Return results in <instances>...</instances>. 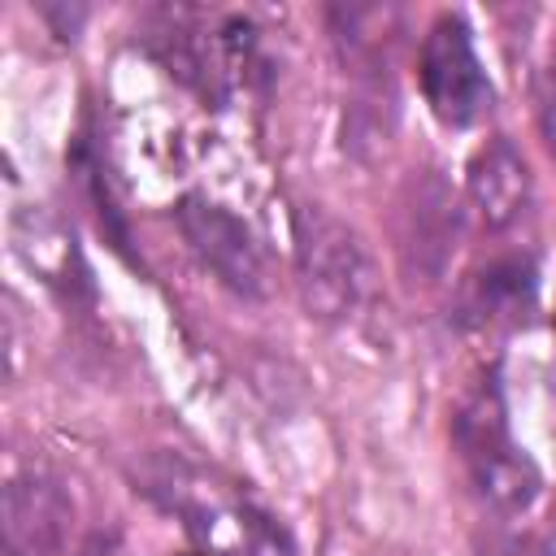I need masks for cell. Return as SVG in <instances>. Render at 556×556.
Wrapping results in <instances>:
<instances>
[{"label": "cell", "instance_id": "9", "mask_svg": "<svg viewBox=\"0 0 556 556\" xmlns=\"http://www.w3.org/2000/svg\"><path fill=\"white\" fill-rule=\"evenodd\" d=\"M534 122H539V139L547 156L556 161V65L539 70L534 78Z\"/></svg>", "mask_w": 556, "mask_h": 556}, {"label": "cell", "instance_id": "10", "mask_svg": "<svg viewBox=\"0 0 556 556\" xmlns=\"http://www.w3.org/2000/svg\"><path fill=\"white\" fill-rule=\"evenodd\" d=\"M539 556H556V517H552V526H547V534H543V547H539Z\"/></svg>", "mask_w": 556, "mask_h": 556}, {"label": "cell", "instance_id": "2", "mask_svg": "<svg viewBox=\"0 0 556 556\" xmlns=\"http://www.w3.org/2000/svg\"><path fill=\"white\" fill-rule=\"evenodd\" d=\"M452 443L482 504H491L495 513L530 508V500L539 495V465L517 443L495 382H478L460 400L452 421Z\"/></svg>", "mask_w": 556, "mask_h": 556}, {"label": "cell", "instance_id": "7", "mask_svg": "<svg viewBox=\"0 0 556 556\" xmlns=\"http://www.w3.org/2000/svg\"><path fill=\"white\" fill-rule=\"evenodd\" d=\"M530 187H534L530 182V165H526V156L517 152L513 139L495 135L473 152L465 191H469V208L478 213V222L486 230L513 226L530 208Z\"/></svg>", "mask_w": 556, "mask_h": 556}, {"label": "cell", "instance_id": "5", "mask_svg": "<svg viewBox=\"0 0 556 556\" xmlns=\"http://www.w3.org/2000/svg\"><path fill=\"white\" fill-rule=\"evenodd\" d=\"M178 226L191 243V252L217 274L222 287H230L243 300H261L269 287V269L265 256L252 239V230L222 204L204 200V195H187L178 204Z\"/></svg>", "mask_w": 556, "mask_h": 556}, {"label": "cell", "instance_id": "8", "mask_svg": "<svg viewBox=\"0 0 556 556\" xmlns=\"http://www.w3.org/2000/svg\"><path fill=\"white\" fill-rule=\"evenodd\" d=\"M530 295H534L530 256H495L465 282L460 313L473 326H495V321H513L521 308H530Z\"/></svg>", "mask_w": 556, "mask_h": 556}, {"label": "cell", "instance_id": "4", "mask_svg": "<svg viewBox=\"0 0 556 556\" xmlns=\"http://www.w3.org/2000/svg\"><path fill=\"white\" fill-rule=\"evenodd\" d=\"M417 83H421L430 113L443 126H473L495 104L486 65L473 48L465 17H456V13H439L430 22L421 52H417Z\"/></svg>", "mask_w": 556, "mask_h": 556}, {"label": "cell", "instance_id": "6", "mask_svg": "<svg viewBox=\"0 0 556 556\" xmlns=\"http://www.w3.org/2000/svg\"><path fill=\"white\" fill-rule=\"evenodd\" d=\"M74 504L65 486L43 469H22L4 486L0 526H4V556H61L70 539Z\"/></svg>", "mask_w": 556, "mask_h": 556}, {"label": "cell", "instance_id": "1", "mask_svg": "<svg viewBox=\"0 0 556 556\" xmlns=\"http://www.w3.org/2000/svg\"><path fill=\"white\" fill-rule=\"evenodd\" d=\"M139 491L208 556H295L291 530L243 482L182 452H152L139 465Z\"/></svg>", "mask_w": 556, "mask_h": 556}, {"label": "cell", "instance_id": "3", "mask_svg": "<svg viewBox=\"0 0 556 556\" xmlns=\"http://www.w3.org/2000/svg\"><path fill=\"white\" fill-rule=\"evenodd\" d=\"M295 287L317 321H348L374 287V265L356 230L317 204L295 208Z\"/></svg>", "mask_w": 556, "mask_h": 556}]
</instances>
